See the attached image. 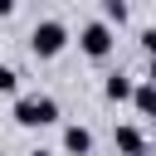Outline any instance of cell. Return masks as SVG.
<instances>
[{
    "label": "cell",
    "mask_w": 156,
    "mask_h": 156,
    "mask_svg": "<svg viewBox=\"0 0 156 156\" xmlns=\"http://www.w3.org/2000/svg\"><path fill=\"white\" fill-rule=\"evenodd\" d=\"M117 146H122L127 156H141V132H136V127H117Z\"/></svg>",
    "instance_id": "obj_5"
},
{
    "label": "cell",
    "mask_w": 156,
    "mask_h": 156,
    "mask_svg": "<svg viewBox=\"0 0 156 156\" xmlns=\"http://www.w3.org/2000/svg\"><path fill=\"white\" fill-rule=\"evenodd\" d=\"M136 107L141 112H156V83H141L136 88Z\"/></svg>",
    "instance_id": "obj_7"
},
{
    "label": "cell",
    "mask_w": 156,
    "mask_h": 156,
    "mask_svg": "<svg viewBox=\"0 0 156 156\" xmlns=\"http://www.w3.org/2000/svg\"><path fill=\"white\" fill-rule=\"evenodd\" d=\"M107 98H112V102H117V98H132V83H127L122 73H112V78H107Z\"/></svg>",
    "instance_id": "obj_6"
},
{
    "label": "cell",
    "mask_w": 156,
    "mask_h": 156,
    "mask_svg": "<svg viewBox=\"0 0 156 156\" xmlns=\"http://www.w3.org/2000/svg\"><path fill=\"white\" fill-rule=\"evenodd\" d=\"M151 83H156V58H151Z\"/></svg>",
    "instance_id": "obj_9"
},
{
    "label": "cell",
    "mask_w": 156,
    "mask_h": 156,
    "mask_svg": "<svg viewBox=\"0 0 156 156\" xmlns=\"http://www.w3.org/2000/svg\"><path fill=\"white\" fill-rule=\"evenodd\" d=\"M34 156H49V151H34Z\"/></svg>",
    "instance_id": "obj_10"
},
{
    "label": "cell",
    "mask_w": 156,
    "mask_h": 156,
    "mask_svg": "<svg viewBox=\"0 0 156 156\" xmlns=\"http://www.w3.org/2000/svg\"><path fill=\"white\" fill-rule=\"evenodd\" d=\"M54 117H58L54 98H20V102H15V122H24V127H44V122H54Z\"/></svg>",
    "instance_id": "obj_1"
},
{
    "label": "cell",
    "mask_w": 156,
    "mask_h": 156,
    "mask_svg": "<svg viewBox=\"0 0 156 156\" xmlns=\"http://www.w3.org/2000/svg\"><path fill=\"white\" fill-rule=\"evenodd\" d=\"M63 39H68V29H63L58 20H44V24L34 29V54H44V58H49V54H58V49H63Z\"/></svg>",
    "instance_id": "obj_2"
},
{
    "label": "cell",
    "mask_w": 156,
    "mask_h": 156,
    "mask_svg": "<svg viewBox=\"0 0 156 156\" xmlns=\"http://www.w3.org/2000/svg\"><path fill=\"white\" fill-rule=\"evenodd\" d=\"M83 49H88L93 58H102V54L112 49V34H107V24H88V29H83Z\"/></svg>",
    "instance_id": "obj_3"
},
{
    "label": "cell",
    "mask_w": 156,
    "mask_h": 156,
    "mask_svg": "<svg viewBox=\"0 0 156 156\" xmlns=\"http://www.w3.org/2000/svg\"><path fill=\"white\" fill-rule=\"evenodd\" d=\"M63 146H68V151H73V156H83V151H88V146H93V136H88V132H83V127H68V132H63Z\"/></svg>",
    "instance_id": "obj_4"
},
{
    "label": "cell",
    "mask_w": 156,
    "mask_h": 156,
    "mask_svg": "<svg viewBox=\"0 0 156 156\" xmlns=\"http://www.w3.org/2000/svg\"><path fill=\"white\" fill-rule=\"evenodd\" d=\"M0 93H15V68H0Z\"/></svg>",
    "instance_id": "obj_8"
}]
</instances>
